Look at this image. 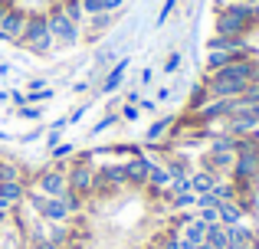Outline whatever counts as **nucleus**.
<instances>
[{
  "label": "nucleus",
  "instance_id": "obj_1",
  "mask_svg": "<svg viewBox=\"0 0 259 249\" xmlns=\"http://www.w3.org/2000/svg\"><path fill=\"white\" fill-rule=\"evenodd\" d=\"M213 30L220 33V36H243V39H246L249 33H256L253 7H249V4H220Z\"/></svg>",
  "mask_w": 259,
  "mask_h": 249
},
{
  "label": "nucleus",
  "instance_id": "obj_2",
  "mask_svg": "<svg viewBox=\"0 0 259 249\" xmlns=\"http://www.w3.org/2000/svg\"><path fill=\"white\" fill-rule=\"evenodd\" d=\"M17 46L30 49L33 56H50V53L56 49V39H53V33H50L46 13H30V17H26L23 36H20V43H17Z\"/></svg>",
  "mask_w": 259,
  "mask_h": 249
},
{
  "label": "nucleus",
  "instance_id": "obj_3",
  "mask_svg": "<svg viewBox=\"0 0 259 249\" xmlns=\"http://www.w3.org/2000/svg\"><path fill=\"white\" fill-rule=\"evenodd\" d=\"M95 177H99V171H95V164L85 158V154H79L76 161H69V164H66V180H69V190L79 193V197H85V200H92Z\"/></svg>",
  "mask_w": 259,
  "mask_h": 249
},
{
  "label": "nucleus",
  "instance_id": "obj_4",
  "mask_svg": "<svg viewBox=\"0 0 259 249\" xmlns=\"http://www.w3.org/2000/svg\"><path fill=\"white\" fill-rule=\"evenodd\" d=\"M46 23H50L53 39H56V43H63V46H76L79 36H82V26L72 23V20L63 13V7H59V4L46 7Z\"/></svg>",
  "mask_w": 259,
  "mask_h": 249
},
{
  "label": "nucleus",
  "instance_id": "obj_5",
  "mask_svg": "<svg viewBox=\"0 0 259 249\" xmlns=\"http://www.w3.org/2000/svg\"><path fill=\"white\" fill-rule=\"evenodd\" d=\"M30 190L43 193V197H63L69 190V180H66V164H50L33 177V187Z\"/></svg>",
  "mask_w": 259,
  "mask_h": 249
},
{
  "label": "nucleus",
  "instance_id": "obj_6",
  "mask_svg": "<svg viewBox=\"0 0 259 249\" xmlns=\"http://www.w3.org/2000/svg\"><path fill=\"white\" fill-rule=\"evenodd\" d=\"M26 17H30V13H26L23 7L13 4L10 10L0 17V39H4V43H20V36H23V26H26Z\"/></svg>",
  "mask_w": 259,
  "mask_h": 249
},
{
  "label": "nucleus",
  "instance_id": "obj_7",
  "mask_svg": "<svg viewBox=\"0 0 259 249\" xmlns=\"http://www.w3.org/2000/svg\"><path fill=\"white\" fill-rule=\"evenodd\" d=\"M151 158H145V154H135V158L125 161V180L128 187H148V177H151Z\"/></svg>",
  "mask_w": 259,
  "mask_h": 249
},
{
  "label": "nucleus",
  "instance_id": "obj_8",
  "mask_svg": "<svg viewBox=\"0 0 259 249\" xmlns=\"http://www.w3.org/2000/svg\"><path fill=\"white\" fill-rule=\"evenodd\" d=\"M26 193H30V184H26V180H0V197L10 207H23Z\"/></svg>",
  "mask_w": 259,
  "mask_h": 249
},
{
  "label": "nucleus",
  "instance_id": "obj_9",
  "mask_svg": "<svg viewBox=\"0 0 259 249\" xmlns=\"http://www.w3.org/2000/svg\"><path fill=\"white\" fill-rule=\"evenodd\" d=\"M128 63H132L128 56H125V59H115V66L105 72V79H102V85H99L102 95H108V92H115V89L121 85V79H125V72H128Z\"/></svg>",
  "mask_w": 259,
  "mask_h": 249
},
{
  "label": "nucleus",
  "instance_id": "obj_10",
  "mask_svg": "<svg viewBox=\"0 0 259 249\" xmlns=\"http://www.w3.org/2000/svg\"><path fill=\"white\" fill-rule=\"evenodd\" d=\"M177 122V115H161L158 118V122H151V125H148V131H145V141H148V144H161V141H164V134L167 131H171V125Z\"/></svg>",
  "mask_w": 259,
  "mask_h": 249
},
{
  "label": "nucleus",
  "instance_id": "obj_11",
  "mask_svg": "<svg viewBox=\"0 0 259 249\" xmlns=\"http://www.w3.org/2000/svg\"><path fill=\"white\" fill-rule=\"evenodd\" d=\"M217 213H220L223 226H236V223H243V217H246V210H243L236 200H223V204H217Z\"/></svg>",
  "mask_w": 259,
  "mask_h": 249
},
{
  "label": "nucleus",
  "instance_id": "obj_12",
  "mask_svg": "<svg viewBox=\"0 0 259 249\" xmlns=\"http://www.w3.org/2000/svg\"><path fill=\"white\" fill-rule=\"evenodd\" d=\"M203 243H207L210 249H227V246H230L227 226H223V223H210V226H207V236H203Z\"/></svg>",
  "mask_w": 259,
  "mask_h": 249
},
{
  "label": "nucleus",
  "instance_id": "obj_13",
  "mask_svg": "<svg viewBox=\"0 0 259 249\" xmlns=\"http://www.w3.org/2000/svg\"><path fill=\"white\" fill-rule=\"evenodd\" d=\"M59 7H63V13L72 20V23L82 26L85 23V10H82V0H59Z\"/></svg>",
  "mask_w": 259,
  "mask_h": 249
},
{
  "label": "nucleus",
  "instance_id": "obj_14",
  "mask_svg": "<svg viewBox=\"0 0 259 249\" xmlns=\"http://www.w3.org/2000/svg\"><path fill=\"white\" fill-rule=\"evenodd\" d=\"M0 180H26L23 164H17V161H0Z\"/></svg>",
  "mask_w": 259,
  "mask_h": 249
},
{
  "label": "nucleus",
  "instance_id": "obj_15",
  "mask_svg": "<svg viewBox=\"0 0 259 249\" xmlns=\"http://www.w3.org/2000/svg\"><path fill=\"white\" fill-rule=\"evenodd\" d=\"M69 154H76V147H72V144H53V164H63Z\"/></svg>",
  "mask_w": 259,
  "mask_h": 249
},
{
  "label": "nucleus",
  "instance_id": "obj_16",
  "mask_svg": "<svg viewBox=\"0 0 259 249\" xmlns=\"http://www.w3.org/2000/svg\"><path fill=\"white\" fill-rule=\"evenodd\" d=\"M17 115H20V118H26V122H36L43 112H39L36 105H17Z\"/></svg>",
  "mask_w": 259,
  "mask_h": 249
},
{
  "label": "nucleus",
  "instance_id": "obj_17",
  "mask_svg": "<svg viewBox=\"0 0 259 249\" xmlns=\"http://www.w3.org/2000/svg\"><path fill=\"white\" fill-rule=\"evenodd\" d=\"M138 115H141V109H138V105H132V102H128V105H121V112H118V118H121V122H135Z\"/></svg>",
  "mask_w": 259,
  "mask_h": 249
},
{
  "label": "nucleus",
  "instance_id": "obj_18",
  "mask_svg": "<svg viewBox=\"0 0 259 249\" xmlns=\"http://www.w3.org/2000/svg\"><path fill=\"white\" fill-rule=\"evenodd\" d=\"M115 122H118V115H105L102 122H95V128H92V134H102V131H108Z\"/></svg>",
  "mask_w": 259,
  "mask_h": 249
},
{
  "label": "nucleus",
  "instance_id": "obj_19",
  "mask_svg": "<svg viewBox=\"0 0 259 249\" xmlns=\"http://www.w3.org/2000/svg\"><path fill=\"white\" fill-rule=\"evenodd\" d=\"M26 249H59L53 239H26Z\"/></svg>",
  "mask_w": 259,
  "mask_h": 249
},
{
  "label": "nucleus",
  "instance_id": "obj_20",
  "mask_svg": "<svg viewBox=\"0 0 259 249\" xmlns=\"http://www.w3.org/2000/svg\"><path fill=\"white\" fill-rule=\"evenodd\" d=\"M121 4H125V0H99L102 13H118V10H121Z\"/></svg>",
  "mask_w": 259,
  "mask_h": 249
},
{
  "label": "nucleus",
  "instance_id": "obj_21",
  "mask_svg": "<svg viewBox=\"0 0 259 249\" xmlns=\"http://www.w3.org/2000/svg\"><path fill=\"white\" fill-rule=\"evenodd\" d=\"M174 7H177V0H164V7H161V13H158V26H161V23H164V20L174 13Z\"/></svg>",
  "mask_w": 259,
  "mask_h": 249
},
{
  "label": "nucleus",
  "instance_id": "obj_22",
  "mask_svg": "<svg viewBox=\"0 0 259 249\" xmlns=\"http://www.w3.org/2000/svg\"><path fill=\"white\" fill-rule=\"evenodd\" d=\"M181 63H184L181 53H171V56H167V63H164V72H177V69H181Z\"/></svg>",
  "mask_w": 259,
  "mask_h": 249
},
{
  "label": "nucleus",
  "instance_id": "obj_23",
  "mask_svg": "<svg viewBox=\"0 0 259 249\" xmlns=\"http://www.w3.org/2000/svg\"><path fill=\"white\" fill-rule=\"evenodd\" d=\"M243 98H246V102H259V82H249V89L243 92Z\"/></svg>",
  "mask_w": 259,
  "mask_h": 249
},
{
  "label": "nucleus",
  "instance_id": "obj_24",
  "mask_svg": "<svg viewBox=\"0 0 259 249\" xmlns=\"http://www.w3.org/2000/svg\"><path fill=\"white\" fill-rule=\"evenodd\" d=\"M13 210H17V207H10V204H7L4 197H0V213H7V217H13Z\"/></svg>",
  "mask_w": 259,
  "mask_h": 249
},
{
  "label": "nucleus",
  "instance_id": "obj_25",
  "mask_svg": "<svg viewBox=\"0 0 259 249\" xmlns=\"http://www.w3.org/2000/svg\"><path fill=\"white\" fill-rule=\"evenodd\" d=\"M10 7H13V0H0V17H4V13L10 10Z\"/></svg>",
  "mask_w": 259,
  "mask_h": 249
},
{
  "label": "nucleus",
  "instance_id": "obj_26",
  "mask_svg": "<svg viewBox=\"0 0 259 249\" xmlns=\"http://www.w3.org/2000/svg\"><path fill=\"white\" fill-rule=\"evenodd\" d=\"M253 7V23H256V30H259V4H249Z\"/></svg>",
  "mask_w": 259,
  "mask_h": 249
},
{
  "label": "nucleus",
  "instance_id": "obj_27",
  "mask_svg": "<svg viewBox=\"0 0 259 249\" xmlns=\"http://www.w3.org/2000/svg\"><path fill=\"white\" fill-rule=\"evenodd\" d=\"M223 4H249V0H223Z\"/></svg>",
  "mask_w": 259,
  "mask_h": 249
},
{
  "label": "nucleus",
  "instance_id": "obj_28",
  "mask_svg": "<svg viewBox=\"0 0 259 249\" xmlns=\"http://www.w3.org/2000/svg\"><path fill=\"white\" fill-rule=\"evenodd\" d=\"M256 190H259V171H256Z\"/></svg>",
  "mask_w": 259,
  "mask_h": 249
},
{
  "label": "nucleus",
  "instance_id": "obj_29",
  "mask_svg": "<svg viewBox=\"0 0 259 249\" xmlns=\"http://www.w3.org/2000/svg\"><path fill=\"white\" fill-rule=\"evenodd\" d=\"M249 4H259V0H249Z\"/></svg>",
  "mask_w": 259,
  "mask_h": 249
}]
</instances>
